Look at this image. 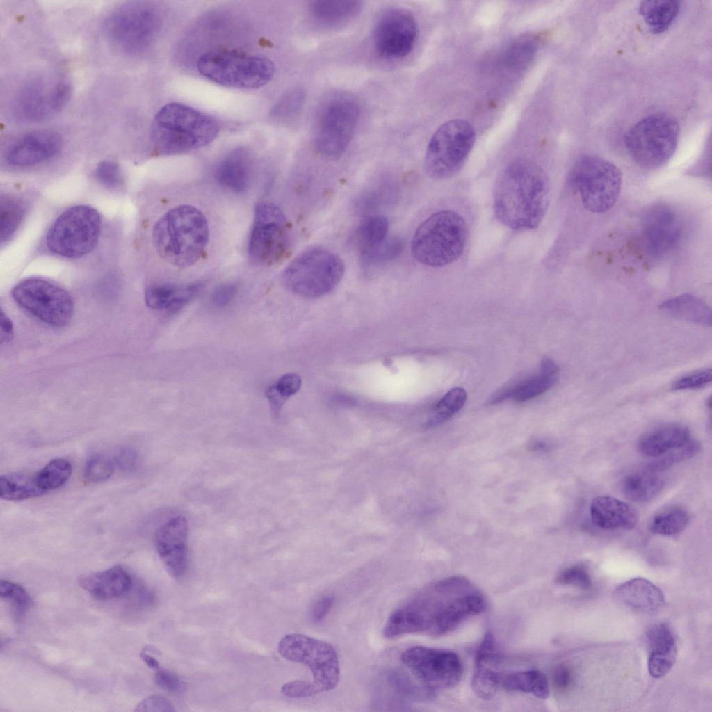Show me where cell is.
Returning <instances> with one entry per match:
<instances>
[{"instance_id":"7dc6e473","label":"cell","mask_w":712,"mask_h":712,"mask_svg":"<svg viewBox=\"0 0 712 712\" xmlns=\"http://www.w3.org/2000/svg\"><path fill=\"white\" fill-rule=\"evenodd\" d=\"M116 466L113 458L102 453L90 455L84 466L83 476L87 482L98 483L107 480Z\"/></svg>"},{"instance_id":"f6af8a7d","label":"cell","mask_w":712,"mask_h":712,"mask_svg":"<svg viewBox=\"0 0 712 712\" xmlns=\"http://www.w3.org/2000/svg\"><path fill=\"white\" fill-rule=\"evenodd\" d=\"M537 43L532 35L521 36L512 41L506 48L503 60L510 67L520 69L526 67L534 57Z\"/></svg>"},{"instance_id":"e575fe53","label":"cell","mask_w":712,"mask_h":712,"mask_svg":"<svg viewBox=\"0 0 712 712\" xmlns=\"http://www.w3.org/2000/svg\"><path fill=\"white\" fill-rule=\"evenodd\" d=\"M44 494L37 487L34 473L13 472L0 476V496L10 501H20Z\"/></svg>"},{"instance_id":"4316f807","label":"cell","mask_w":712,"mask_h":712,"mask_svg":"<svg viewBox=\"0 0 712 712\" xmlns=\"http://www.w3.org/2000/svg\"><path fill=\"white\" fill-rule=\"evenodd\" d=\"M590 512L594 524L605 530H631L638 522V513L632 506L609 496L595 497Z\"/></svg>"},{"instance_id":"11a10c76","label":"cell","mask_w":712,"mask_h":712,"mask_svg":"<svg viewBox=\"0 0 712 712\" xmlns=\"http://www.w3.org/2000/svg\"><path fill=\"white\" fill-rule=\"evenodd\" d=\"M282 693L291 698H307L321 693L314 681L296 680L284 684Z\"/></svg>"},{"instance_id":"74e56055","label":"cell","mask_w":712,"mask_h":712,"mask_svg":"<svg viewBox=\"0 0 712 712\" xmlns=\"http://www.w3.org/2000/svg\"><path fill=\"white\" fill-rule=\"evenodd\" d=\"M689 515L681 506H672L654 515L649 521V531L656 535H672L685 529Z\"/></svg>"},{"instance_id":"7402d4cb","label":"cell","mask_w":712,"mask_h":712,"mask_svg":"<svg viewBox=\"0 0 712 712\" xmlns=\"http://www.w3.org/2000/svg\"><path fill=\"white\" fill-rule=\"evenodd\" d=\"M188 523L179 516L162 525L156 532L154 544L166 571L174 578L182 576L188 563Z\"/></svg>"},{"instance_id":"8fae6325","label":"cell","mask_w":712,"mask_h":712,"mask_svg":"<svg viewBox=\"0 0 712 712\" xmlns=\"http://www.w3.org/2000/svg\"><path fill=\"white\" fill-rule=\"evenodd\" d=\"M98 211L88 205L65 210L49 227L45 238L47 249L57 256L81 258L96 247L101 232Z\"/></svg>"},{"instance_id":"ab89813d","label":"cell","mask_w":712,"mask_h":712,"mask_svg":"<svg viewBox=\"0 0 712 712\" xmlns=\"http://www.w3.org/2000/svg\"><path fill=\"white\" fill-rule=\"evenodd\" d=\"M387 679L394 691L406 699L426 701L435 696L404 671L393 670Z\"/></svg>"},{"instance_id":"94428289","label":"cell","mask_w":712,"mask_h":712,"mask_svg":"<svg viewBox=\"0 0 712 712\" xmlns=\"http://www.w3.org/2000/svg\"><path fill=\"white\" fill-rule=\"evenodd\" d=\"M334 604V597L325 596L318 599L312 606L310 617L313 622L322 621L328 614Z\"/></svg>"},{"instance_id":"8992f818","label":"cell","mask_w":712,"mask_h":712,"mask_svg":"<svg viewBox=\"0 0 712 712\" xmlns=\"http://www.w3.org/2000/svg\"><path fill=\"white\" fill-rule=\"evenodd\" d=\"M345 273L341 258L319 245L304 250L284 268L282 280L285 287L299 296L316 298L332 292Z\"/></svg>"},{"instance_id":"680465c9","label":"cell","mask_w":712,"mask_h":712,"mask_svg":"<svg viewBox=\"0 0 712 712\" xmlns=\"http://www.w3.org/2000/svg\"><path fill=\"white\" fill-rule=\"evenodd\" d=\"M154 680L159 687L170 692L179 691L183 686L180 678L175 673L166 670L157 672Z\"/></svg>"},{"instance_id":"d6986e66","label":"cell","mask_w":712,"mask_h":712,"mask_svg":"<svg viewBox=\"0 0 712 712\" xmlns=\"http://www.w3.org/2000/svg\"><path fill=\"white\" fill-rule=\"evenodd\" d=\"M417 35L414 16L402 8H391L379 18L374 29L377 52L390 59L404 58L412 50Z\"/></svg>"},{"instance_id":"484cf974","label":"cell","mask_w":712,"mask_h":712,"mask_svg":"<svg viewBox=\"0 0 712 712\" xmlns=\"http://www.w3.org/2000/svg\"><path fill=\"white\" fill-rule=\"evenodd\" d=\"M649 648L648 671L654 678L667 674L677 657V643L669 627L659 623L652 626L646 633Z\"/></svg>"},{"instance_id":"3957f363","label":"cell","mask_w":712,"mask_h":712,"mask_svg":"<svg viewBox=\"0 0 712 712\" xmlns=\"http://www.w3.org/2000/svg\"><path fill=\"white\" fill-rule=\"evenodd\" d=\"M210 235L209 222L203 211L193 204L182 203L157 219L152 240L161 259L172 266L186 268L203 257Z\"/></svg>"},{"instance_id":"b9f144b4","label":"cell","mask_w":712,"mask_h":712,"mask_svg":"<svg viewBox=\"0 0 712 712\" xmlns=\"http://www.w3.org/2000/svg\"><path fill=\"white\" fill-rule=\"evenodd\" d=\"M557 380L558 375L542 373L541 375L525 381L515 388L505 391L499 395V397H496L494 400L499 401L506 396H512L517 401H525L549 390L556 384Z\"/></svg>"},{"instance_id":"f35d334b","label":"cell","mask_w":712,"mask_h":712,"mask_svg":"<svg viewBox=\"0 0 712 712\" xmlns=\"http://www.w3.org/2000/svg\"><path fill=\"white\" fill-rule=\"evenodd\" d=\"M388 221L382 216H372L364 220L355 233V243L359 252L371 248L387 238Z\"/></svg>"},{"instance_id":"5bb4252c","label":"cell","mask_w":712,"mask_h":712,"mask_svg":"<svg viewBox=\"0 0 712 712\" xmlns=\"http://www.w3.org/2000/svg\"><path fill=\"white\" fill-rule=\"evenodd\" d=\"M71 87L65 79L37 75L26 79L11 100L12 116L22 122H40L54 116L67 104Z\"/></svg>"},{"instance_id":"7bdbcfd3","label":"cell","mask_w":712,"mask_h":712,"mask_svg":"<svg viewBox=\"0 0 712 712\" xmlns=\"http://www.w3.org/2000/svg\"><path fill=\"white\" fill-rule=\"evenodd\" d=\"M466 399L467 393L464 389H451L436 405L426 426L432 428L449 419L463 407Z\"/></svg>"},{"instance_id":"1f68e13d","label":"cell","mask_w":712,"mask_h":712,"mask_svg":"<svg viewBox=\"0 0 712 712\" xmlns=\"http://www.w3.org/2000/svg\"><path fill=\"white\" fill-rule=\"evenodd\" d=\"M363 2L350 0H320L310 4V11L314 18L327 25H333L346 22L357 15L361 10Z\"/></svg>"},{"instance_id":"91938a15","label":"cell","mask_w":712,"mask_h":712,"mask_svg":"<svg viewBox=\"0 0 712 712\" xmlns=\"http://www.w3.org/2000/svg\"><path fill=\"white\" fill-rule=\"evenodd\" d=\"M113 458L116 467H118L122 471H131L137 466L138 455L131 448H120Z\"/></svg>"},{"instance_id":"ac0fdd59","label":"cell","mask_w":712,"mask_h":712,"mask_svg":"<svg viewBox=\"0 0 712 712\" xmlns=\"http://www.w3.org/2000/svg\"><path fill=\"white\" fill-rule=\"evenodd\" d=\"M400 659L413 678L433 695L458 685L463 673L458 656L446 650L414 646L405 650Z\"/></svg>"},{"instance_id":"e0dca14e","label":"cell","mask_w":712,"mask_h":712,"mask_svg":"<svg viewBox=\"0 0 712 712\" xmlns=\"http://www.w3.org/2000/svg\"><path fill=\"white\" fill-rule=\"evenodd\" d=\"M278 652L286 660L307 666L321 693L331 690L338 684L339 659L330 644L304 634L292 633L280 640Z\"/></svg>"},{"instance_id":"83f0119b","label":"cell","mask_w":712,"mask_h":712,"mask_svg":"<svg viewBox=\"0 0 712 712\" xmlns=\"http://www.w3.org/2000/svg\"><path fill=\"white\" fill-rule=\"evenodd\" d=\"M202 289V284L200 282L184 285L155 283L146 289L145 300L154 310L175 313L197 296Z\"/></svg>"},{"instance_id":"cb8c5ba5","label":"cell","mask_w":712,"mask_h":712,"mask_svg":"<svg viewBox=\"0 0 712 712\" xmlns=\"http://www.w3.org/2000/svg\"><path fill=\"white\" fill-rule=\"evenodd\" d=\"M613 599L621 606L645 615L656 613L665 604L661 590L644 578H632L620 585L613 592Z\"/></svg>"},{"instance_id":"c3c4849f","label":"cell","mask_w":712,"mask_h":712,"mask_svg":"<svg viewBox=\"0 0 712 712\" xmlns=\"http://www.w3.org/2000/svg\"><path fill=\"white\" fill-rule=\"evenodd\" d=\"M699 450L700 444L697 442L690 440L686 444L672 449L659 456L658 459L649 464V471L655 472L668 469L674 464L693 457Z\"/></svg>"},{"instance_id":"ba28073f","label":"cell","mask_w":712,"mask_h":712,"mask_svg":"<svg viewBox=\"0 0 712 712\" xmlns=\"http://www.w3.org/2000/svg\"><path fill=\"white\" fill-rule=\"evenodd\" d=\"M197 68L213 83L245 90L264 86L275 74V65L270 60L234 50L207 52L199 58Z\"/></svg>"},{"instance_id":"8d00e7d4","label":"cell","mask_w":712,"mask_h":712,"mask_svg":"<svg viewBox=\"0 0 712 712\" xmlns=\"http://www.w3.org/2000/svg\"><path fill=\"white\" fill-rule=\"evenodd\" d=\"M72 466L64 458L49 460L43 467L34 473V479L38 489L44 494L62 487L70 478Z\"/></svg>"},{"instance_id":"2e32d148","label":"cell","mask_w":712,"mask_h":712,"mask_svg":"<svg viewBox=\"0 0 712 712\" xmlns=\"http://www.w3.org/2000/svg\"><path fill=\"white\" fill-rule=\"evenodd\" d=\"M11 295L22 308L52 327H63L72 317L74 302L70 294L45 279L26 278L15 285Z\"/></svg>"},{"instance_id":"836d02e7","label":"cell","mask_w":712,"mask_h":712,"mask_svg":"<svg viewBox=\"0 0 712 712\" xmlns=\"http://www.w3.org/2000/svg\"><path fill=\"white\" fill-rule=\"evenodd\" d=\"M663 479L654 472L634 473L626 476L622 482L624 494L635 502H646L658 495L663 487Z\"/></svg>"},{"instance_id":"681fc988","label":"cell","mask_w":712,"mask_h":712,"mask_svg":"<svg viewBox=\"0 0 712 712\" xmlns=\"http://www.w3.org/2000/svg\"><path fill=\"white\" fill-rule=\"evenodd\" d=\"M0 595L10 601L19 614L24 613L31 604L27 592L21 585L7 580L0 581Z\"/></svg>"},{"instance_id":"f1b7e54d","label":"cell","mask_w":712,"mask_h":712,"mask_svg":"<svg viewBox=\"0 0 712 712\" xmlns=\"http://www.w3.org/2000/svg\"><path fill=\"white\" fill-rule=\"evenodd\" d=\"M252 161L248 153L237 149L229 153L218 165L215 171L216 181L234 193L245 191L252 179Z\"/></svg>"},{"instance_id":"f907efd6","label":"cell","mask_w":712,"mask_h":712,"mask_svg":"<svg viewBox=\"0 0 712 712\" xmlns=\"http://www.w3.org/2000/svg\"><path fill=\"white\" fill-rule=\"evenodd\" d=\"M95 177L103 186L115 189L122 185V174L119 165L115 161L105 160L95 168Z\"/></svg>"},{"instance_id":"5b68a950","label":"cell","mask_w":712,"mask_h":712,"mask_svg":"<svg viewBox=\"0 0 712 712\" xmlns=\"http://www.w3.org/2000/svg\"><path fill=\"white\" fill-rule=\"evenodd\" d=\"M467 238L463 217L453 210L440 211L418 227L412 240V253L423 265L441 267L460 257Z\"/></svg>"},{"instance_id":"d590c367","label":"cell","mask_w":712,"mask_h":712,"mask_svg":"<svg viewBox=\"0 0 712 712\" xmlns=\"http://www.w3.org/2000/svg\"><path fill=\"white\" fill-rule=\"evenodd\" d=\"M680 3L673 0L644 1L639 11L643 19L654 33L665 31L676 19Z\"/></svg>"},{"instance_id":"ee69618b","label":"cell","mask_w":712,"mask_h":712,"mask_svg":"<svg viewBox=\"0 0 712 712\" xmlns=\"http://www.w3.org/2000/svg\"><path fill=\"white\" fill-rule=\"evenodd\" d=\"M24 206L17 198L6 196L1 199V242L10 239L20 225L24 214Z\"/></svg>"},{"instance_id":"277c9868","label":"cell","mask_w":712,"mask_h":712,"mask_svg":"<svg viewBox=\"0 0 712 712\" xmlns=\"http://www.w3.org/2000/svg\"><path fill=\"white\" fill-rule=\"evenodd\" d=\"M220 124L213 117L187 105L172 102L156 114L150 129L154 154L173 156L191 152L211 143Z\"/></svg>"},{"instance_id":"9f6ffc18","label":"cell","mask_w":712,"mask_h":712,"mask_svg":"<svg viewBox=\"0 0 712 712\" xmlns=\"http://www.w3.org/2000/svg\"><path fill=\"white\" fill-rule=\"evenodd\" d=\"M134 711L174 712L176 709L172 703L165 697L159 695H154L146 697L138 703Z\"/></svg>"},{"instance_id":"f5cc1de1","label":"cell","mask_w":712,"mask_h":712,"mask_svg":"<svg viewBox=\"0 0 712 712\" xmlns=\"http://www.w3.org/2000/svg\"><path fill=\"white\" fill-rule=\"evenodd\" d=\"M305 99L300 89H294L284 95L275 106L272 114L276 118H289L300 110Z\"/></svg>"},{"instance_id":"30bf717a","label":"cell","mask_w":712,"mask_h":712,"mask_svg":"<svg viewBox=\"0 0 712 712\" xmlns=\"http://www.w3.org/2000/svg\"><path fill=\"white\" fill-rule=\"evenodd\" d=\"M679 129L671 116L658 113L633 124L625 136L626 149L641 168L654 170L665 165L676 151Z\"/></svg>"},{"instance_id":"d4e9b609","label":"cell","mask_w":712,"mask_h":712,"mask_svg":"<svg viewBox=\"0 0 712 712\" xmlns=\"http://www.w3.org/2000/svg\"><path fill=\"white\" fill-rule=\"evenodd\" d=\"M79 586L94 598L108 600L127 593L132 587V578L120 565L90 572L78 578Z\"/></svg>"},{"instance_id":"6125c7cd","label":"cell","mask_w":712,"mask_h":712,"mask_svg":"<svg viewBox=\"0 0 712 712\" xmlns=\"http://www.w3.org/2000/svg\"><path fill=\"white\" fill-rule=\"evenodd\" d=\"M552 679L553 685L558 690H564L571 683V672L567 667L563 665H558L553 672Z\"/></svg>"},{"instance_id":"6f0895ef","label":"cell","mask_w":712,"mask_h":712,"mask_svg":"<svg viewBox=\"0 0 712 712\" xmlns=\"http://www.w3.org/2000/svg\"><path fill=\"white\" fill-rule=\"evenodd\" d=\"M238 291L233 283L222 284L216 286L211 294V302L216 307L228 305L234 298Z\"/></svg>"},{"instance_id":"ffe728a7","label":"cell","mask_w":712,"mask_h":712,"mask_svg":"<svg viewBox=\"0 0 712 712\" xmlns=\"http://www.w3.org/2000/svg\"><path fill=\"white\" fill-rule=\"evenodd\" d=\"M682 222L670 207L658 204L645 213L640 225V242L642 250L652 258L661 257L679 243Z\"/></svg>"},{"instance_id":"7c38bea8","label":"cell","mask_w":712,"mask_h":712,"mask_svg":"<svg viewBox=\"0 0 712 712\" xmlns=\"http://www.w3.org/2000/svg\"><path fill=\"white\" fill-rule=\"evenodd\" d=\"M360 108L350 95L337 94L321 106L315 127L314 143L321 155L335 159L349 146L359 122Z\"/></svg>"},{"instance_id":"d6a6232c","label":"cell","mask_w":712,"mask_h":712,"mask_svg":"<svg viewBox=\"0 0 712 712\" xmlns=\"http://www.w3.org/2000/svg\"><path fill=\"white\" fill-rule=\"evenodd\" d=\"M501 686L508 690L531 693L542 699L549 696L547 678L537 670L515 672L501 676Z\"/></svg>"},{"instance_id":"52a82bcc","label":"cell","mask_w":712,"mask_h":712,"mask_svg":"<svg viewBox=\"0 0 712 712\" xmlns=\"http://www.w3.org/2000/svg\"><path fill=\"white\" fill-rule=\"evenodd\" d=\"M161 26L155 6L145 1H129L110 12L104 29L113 47L127 55H138L152 44Z\"/></svg>"},{"instance_id":"7a4b0ae2","label":"cell","mask_w":712,"mask_h":712,"mask_svg":"<svg viewBox=\"0 0 712 712\" xmlns=\"http://www.w3.org/2000/svg\"><path fill=\"white\" fill-rule=\"evenodd\" d=\"M550 197L547 173L536 163L518 159L500 173L494 190L497 219L513 230L537 228L547 211Z\"/></svg>"},{"instance_id":"9a60e30c","label":"cell","mask_w":712,"mask_h":712,"mask_svg":"<svg viewBox=\"0 0 712 712\" xmlns=\"http://www.w3.org/2000/svg\"><path fill=\"white\" fill-rule=\"evenodd\" d=\"M291 229L282 210L272 202L257 203L248 241L250 259L257 264H273L286 254Z\"/></svg>"},{"instance_id":"4fadbf2b","label":"cell","mask_w":712,"mask_h":712,"mask_svg":"<svg viewBox=\"0 0 712 712\" xmlns=\"http://www.w3.org/2000/svg\"><path fill=\"white\" fill-rule=\"evenodd\" d=\"M475 141L472 126L463 120L441 125L431 137L425 154L426 173L435 179H448L463 167Z\"/></svg>"},{"instance_id":"4dcf8cb0","label":"cell","mask_w":712,"mask_h":712,"mask_svg":"<svg viewBox=\"0 0 712 712\" xmlns=\"http://www.w3.org/2000/svg\"><path fill=\"white\" fill-rule=\"evenodd\" d=\"M660 309L667 314L688 322L710 327L711 310L699 298L692 294H681L664 301Z\"/></svg>"},{"instance_id":"6da1fadb","label":"cell","mask_w":712,"mask_h":712,"mask_svg":"<svg viewBox=\"0 0 712 712\" xmlns=\"http://www.w3.org/2000/svg\"><path fill=\"white\" fill-rule=\"evenodd\" d=\"M485 601L466 578L451 576L420 590L388 617L383 636L392 639L407 634L441 636L482 613Z\"/></svg>"},{"instance_id":"db71d44e","label":"cell","mask_w":712,"mask_h":712,"mask_svg":"<svg viewBox=\"0 0 712 712\" xmlns=\"http://www.w3.org/2000/svg\"><path fill=\"white\" fill-rule=\"evenodd\" d=\"M712 372L710 369H702L686 375L672 385L674 390L696 389L706 387L710 384Z\"/></svg>"},{"instance_id":"44dd1931","label":"cell","mask_w":712,"mask_h":712,"mask_svg":"<svg viewBox=\"0 0 712 712\" xmlns=\"http://www.w3.org/2000/svg\"><path fill=\"white\" fill-rule=\"evenodd\" d=\"M61 135L51 129L27 132L13 140L4 153L6 162L13 167H29L42 163L61 150Z\"/></svg>"},{"instance_id":"e7e4bbea","label":"cell","mask_w":712,"mask_h":712,"mask_svg":"<svg viewBox=\"0 0 712 712\" xmlns=\"http://www.w3.org/2000/svg\"><path fill=\"white\" fill-rule=\"evenodd\" d=\"M140 658L146 663V665L152 669H157L159 667L158 661L149 655L146 651H143L140 653Z\"/></svg>"},{"instance_id":"f546056e","label":"cell","mask_w":712,"mask_h":712,"mask_svg":"<svg viewBox=\"0 0 712 712\" xmlns=\"http://www.w3.org/2000/svg\"><path fill=\"white\" fill-rule=\"evenodd\" d=\"M690 440L688 428L679 424H668L644 434L638 442V449L644 455L658 458Z\"/></svg>"},{"instance_id":"60d3db41","label":"cell","mask_w":712,"mask_h":712,"mask_svg":"<svg viewBox=\"0 0 712 712\" xmlns=\"http://www.w3.org/2000/svg\"><path fill=\"white\" fill-rule=\"evenodd\" d=\"M302 380L300 375L293 373L283 375L265 391L271 410L277 414L286 400L296 394L301 387Z\"/></svg>"},{"instance_id":"816d5d0a","label":"cell","mask_w":712,"mask_h":712,"mask_svg":"<svg viewBox=\"0 0 712 712\" xmlns=\"http://www.w3.org/2000/svg\"><path fill=\"white\" fill-rule=\"evenodd\" d=\"M556 582L560 585H572L583 590H588L592 585L589 573L581 565H573L563 570L556 577Z\"/></svg>"},{"instance_id":"bcb514c9","label":"cell","mask_w":712,"mask_h":712,"mask_svg":"<svg viewBox=\"0 0 712 712\" xmlns=\"http://www.w3.org/2000/svg\"><path fill=\"white\" fill-rule=\"evenodd\" d=\"M403 249L398 238H387L380 244L359 252L362 264L370 267L385 264L398 257Z\"/></svg>"},{"instance_id":"603a6c76","label":"cell","mask_w":712,"mask_h":712,"mask_svg":"<svg viewBox=\"0 0 712 712\" xmlns=\"http://www.w3.org/2000/svg\"><path fill=\"white\" fill-rule=\"evenodd\" d=\"M495 639L490 633L484 636L475 656L471 688L481 699L490 700L501 686L500 658Z\"/></svg>"},{"instance_id":"be15d7a7","label":"cell","mask_w":712,"mask_h":712,"mask_svg":"<svg viewBox=\"0 0 712 712\" xmlns=\"http://www.w3.org/2000/svg\"><path fill=\"white\" fill-rule=\"evenodd\" d=\"M0 322H1V332H0V334H1V343H8V342H10L12 340V339L13 337V334H14L13 325V323H12L11 320L6 315V314L4 313V312L2 310V309L1 310Z\"/></svg>"},{"instance_id":"9c48e42d","label":"cell","mask_w":712,"mask_h":712,"mask_svg":"<svg viewBox=\"0 0 712 712\" xmlns=\"http://www.w3.org/2000/svg\"><path fill=\"white\" fill-rule=\"evenodd\" d=\"M569 182L586 209L594 213H603L616 203L622 176L620 169L610 161L585 154L575 161Z\"/></svg>"}]
</instances>
